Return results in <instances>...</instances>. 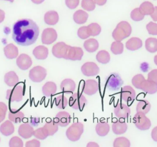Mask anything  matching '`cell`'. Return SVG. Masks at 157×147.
Segmentation results:
<instances>
[{
  "mask_svg": "<svg viewBox=\"0 0 157 147\" xmlns=\"http://www.w3.org/2000/svg\"><path fill=\"white\" fill-rule=\"evenodd\" d=\"M39 28L36 23L28 18L19 20L13 27L12 38L17 44L29 46L36 41Z\"/></svg>",
  "mask_w": 157,
  "mask_h": 147,
  "instance_id": "6da1fadb",
  "label": "cell"
},
{
  "mask_svg": "<svg viewBox=\"0 0 157 147\" xmlns=\"http://www.w3.org/2000/svg\"><path fill=\"white\" fill-rule=\"evenodd\" d=\"M132 33V28L127 21H122L119 23L112 32V37L116 41H121L128 37Z\"/></svg>",
  "mask_w": 157,
  "mask_h": 147,
  "instance_id": "7a4b0ae2",
  "label": "cell"
},
{
  "mask_svg": "<svg viewBox=\"0 0 157 147\" xmlns=\"http://www.w3.org/2000/svg\"><path fill=\"white\" fill-rule=\"evenodd\" d=\"M83 125L82 123L77 122L72 124L67 129L66 134L71 141H77L79 140L83 132Z\"/></svg>",
  "mask_w": 157,
  "mask_h": 147,
  "instance_id": "3957f363",
  "label": "cell"
},
{
  "mask_svg": "<svg viewBox=\"0 0 157 147\" xmlns=\"http://www.w3.org/2000/svg\"><path fill=\"white\" fill-rule=\"evenodd\" d=\"M133 121L135 126L141 130H146L150 128L151 123L150 119L146 116V114L137 112L134 116Z\"/></svg>",
  "mask_w": 157,
  "mask_h": 147,
  "instance_id": "277c9868",
  "label": "cell"
},
{
  "mask_svg": "<svg viewBox=\"0 0 157 147\" xmlns=\"http://www.w3.org/2000/svg\"><path fill=\"white\" fill-rule=\"evenodd\" d=\"M86 104V98L80 92L74 93L70 98V106L75 110H82Z\"/></svg>",
  "mask_w": 157,
  "mask_h": 147,
  "instance_id": "5b68a950",
  "label": "cell"
},
{
  "mask_svg": "<svg viewBox=\"0 0 157 147\" xmlns=\"http://www.w3.org/2000/svg\"><path fill=\"white\" fill-rule=\"evenodd\" d=\"M24 95V87L22 85L14 86L13 89L8 90L6 92V99L10 102H20L22 101Z\"/></svg>",
  "mask_w": 157,
  "mask_h": 147,
  "instance_id": "8992f818",
  "label": "cell"
},
{
  "mask_svg": "<svg viewBox=\"0 0 157 147\" xmlns=\"http://www.w3.org/2000/svg\"><path fill=\"white\" fill-rule=\"evenodd\" d=\"M123 83V81L118 74H111L106 79L105 86L111 91H117L120 89Z\"/></svg>",
  "mask_w": 157,
  "mask_h": 147,
  "instance_id": "52a82bcc",
  "label": "cell"
},
{
  "mask_svg": "<svg viewBox=\"0 0 157 147\" xmlns=\"http://www.w3.org/2000/svg\"><path fill=\"white\" fill-rule=\"evenodd\" d=\"M47 76L46 69L42 66H36L29 71V77L30 79L35 83L43 81Z\"/></svg>",
  "mask_w": 157,
  "mask_h": 147,
  "instance_id": "ba28073f",
  "label": "cell"
},
{
  "mask_svg": "<svg viewBox=\"0 0 157 147\" xmlns=\"http://www.w3.org/2000/svg\"><path fill=\"white\" fill-rule=\"evenodd\" d=\"M70 46L66 44L64 42H59L53 46L52 52L53 55L57 58L65 59L68 52Z\"/></svg>",
  "mask_w": 157,
  "mask_h": 147,
  "instance_id": "9c48e42d",
  "label": "cell"
},
{
  "mask_svg": "<svg viewBox=\"0 0 157 147\" xmlns=\"http://www.w3.org/2000/svg\"><path fill=\"white\" fill-rule=\"evenodd\" d=\"M98 84L93 79H88L85 81L82 86V91L88 96H92L98 90Z\"/></svg>",
  "mask_w": 157,
  "mask_h": 147,
  "instance_id": "30bf717a",
  "label": "cell"
},
{
  "mask_svg": "<svg viewBox=\"0 0 157 147\" xmlns=\"http://www.w3.org/2000/svg\"><path fill=\"white\" fill-rule=\"evenodd\" d=\"M58 35L54 29L48 28L45 29L42 33V41L44 44H51L57 39Z\"/></svg>",
  "mask_w": 157,
  "mask_h": 147,
  "instance_id": "8fae6325",
  "label": "cell"
},
{
  "mask_svg": "<svg viewBox=\"0 0 157 147\" xmlns=\"http://www.w3.org/2000/svg\"><path fill=\"white\" fill-rule=\"evenodd\" d=\"M114 114L118 119H126L131 115V109L127 105L120 102L116 106L114 109Z\"/></svg>",
  "mask_w": 157,
  "mask_h": 147,
  "instance_id": "7c38bea8",
  "label": "cell"
},
{
  "mask_svg": "<svg viewBox=\"0 0 157 147\" xmlns=\"http://www.w3.org/2000/svg\"><path fill=\"white\" fill-rule=\"evenodd\" d=\"M81 71L86 77L96 76L99 73L100 69L94 62H86L81 67Z\"/></svg>",
  "mask_w": 157,
  "mask_h": 147,
  "instance_id": "4fadbf2b",
  "label": "cell"
},
{
  "mask_svg": "<svg viewBox=\"0 0 157 147\" xmlns=\"http://www.w3.org/2000/svg\"><path fill=\"white\" fill-rule=\"evenodd\" d=\"M83 55V51L80 47L70 46L65 59L73 61L81 60Z\"/></svg>",
  "mask_w": 157,
  "mask_h": 147,
  "instance_id": "5bb4252c",
  "label": "cell"
},
{
  "mask_svg": "<svg viewBox=\"0 0 157 147\" xmlns=\"http://www.w3.org/2000/svg\"><path fill=\"white\" fill-rule=\"evenodd\" d=\"M16 64L19 68L22 70H27L33 65V60L31 57L25 54L19 55L16 60Z\"/></svg>",
  "mask_w": 157,
  "mask_h": 147,
  "instance_id": "9a60e30c",
  "label": "cell"
},
{
  "mask_svg": "<svg viewBox=\"0 0 157 147\" xmlns=\"http://www.w3.org/2000/svg\"><path fill=\"white\" fill-rule=\"evenodd\" d=\"M120 96L122 100L125 102H132L136 97V92L131 86H125L122 88Z\"/></svg>",
  "mask_w": 157,
  "mask_h": 147,
  "instance_id": "2e32d148",
  "label": "cell"
},
{
  "mask_svg": "<svg viewBox=\"0 0 157 147\" xmlns=\"http://www.w3.org/2000/svg\"><path fill=\"white\" fill-rule=\"evenodd\" d=\"M18 133L21 138L27 139L33 135L34 129L31 124L24 123L19 126Z\"/></svg>",
  "mask_w": 157,
  "mask_h": 147,
  "instance_id": "e0dca14e",
  "label": "cell"
},
{
  "mask_svg": "<svg viewBox=\"0 0 157 147\" xmlns=\"http://www.w3.org/2000/svg\"><path fill=\"white\" fill-rule=\"evenodd\" d=\"M55 121L59 126L65 127L70 123L71 117L67 111H60L56 115Z\"/></svg>",
  "mask_w": 157,
  "mask_h": 147,
  "instance_id": "ac0fdd59",
  "label": "cell"
},
{
  "mask_svg": "<svg viewBox=\"0 0 157 147\" xmlns=\"http://www.w3.org/2000/svg\"><path fill=\"white\" fill-rule=\"evenodd\" d=\"M140 90L149 94H154L157 92V84L150 80L145 79L141 85Z\"/></svg>",
  "mask_w": 157,
  "mask_h": 147,
  "instance_id": "d6986e66",
  "label": "cell"
},
{
  "mask_svg": "<svg viewBox=\"0 0 157 147\" xmlns=\"http://www.w3.org/2000/svg\"><path fill=\"white\" fill-rule=\"evenodd\" d=\"M76 84L73 80L71 79H65L60 84V89L62 92L65 93H72L74 92Z\"/></svg>",
  "mask_w": 157,
  "mask_h": 147,
  "instance_id": "ffe728a7",
  "label": "cell"
},
{
  "mask_svg": "<svg viewBox=\"0 0 157 147\" xmlns=\"http://www.w3.org/2000/svg\"><path fill=\"white\" fill-rule=\"evenodd\" d=\"M143 46V43L138 37H132L125 43V47L127 50L131 51H136L140 49Z\"/></svg>",
  "mask_w": 157,
  "mask_h": 147,
  "instance_id": "44dd1931",
  "label": "cell"
},
{
  "mask_svg": "<svg viewBox=\"0 0 157 147\" xmlns=\"http://www.w3.org/2000/svg\"><path fill=\"white\" fill-rule=\"evenodd\" d=\"M5 56L9 59H15L19 55V50L13 44H9L4 48Z\"/></svg>",
  "mask_w": 157,
  "mask_h": 147,
  "instance_id": "7402d4cb",
  "label": "cell"
},
{
  "mask_svg": "<svg viewBox=\"0 0 157 147\" xmlns=\"http://www.w3.org/2000/svg\"><path fill=\"white\" fill-rule=\"evenodd\" d=\"M112 131L115 134H122L126 132L128 129L127 124L124 121L117 120L112 124Z\"/></svg>",
  "mask_w": 157,
  "mask_h": 147,
  "instance_id": "603a6c76",
  "label": "cell"
},
{
  "mask_svg": "<svg viewBox=\"0 0 157 147\" xmlns=\"http://www.w3.org/2000/svg\"><path fill=\"white\" fill-rule=\"evenodd\" d=\"M56 90L57 86L55 83L53 82H47L43 86L42 92L44 96L50 97L56 94Z\"/></svg>",
  "mask_w": 157,
  "mask_h": 147,
  "instance_id": "cb8c5ba5",
  "label": "cell"
},
{
  "mask_svg": "<svg viewBox=\"0 0 157 147\" xmlns=\"http://www.w3.org/2000/svg\"><path fill=\"white\" fill-rule=\"evenodd\" d=\"M44 20L47 24L50 25H54L59 21V15L54 10L48 11L44 14Z\"/></svg>",
  "mask_w": 157,
  "mask_h": 147,
  "instance_id": "d4e9b609",
  "label": "cell"
},
{
  "mask_svg": "<svg viewBox=\"0 0 157 147\" xmlns=\"http://www.w3.org/2000/svg\"><path fill=\"white\" fill-rule=\"evenodd\" d=\"M33 55L37 59H46L48 55V50L45 46H37L33 51Z\"/></svg>",
  "mask_w": 157,
  "mask_h": 147,
  "instance_id": "484cf974",
  "label": "cell"
},
{
  "mask_svg": "<svg viewBox=\"0 0 157 147\" xmlns=\"http://www.w3.org/2000/svg\"><path fill=\"white\" fill-rule=\"evenodd\" d=\"M110 130V126L106 121H100L96 126V132L101 137L106 136Z\"/></svg>",
  "mask_w": 157,
  "mask_h": 147,
  "instance_id": "4316f807",
  "label": "cell"
},
{
  "mask_svg": "<svg viewBox=\"0 0 157 147\" xmlns=\"http://www.w3.org/2000/svg\"><path fill=\"white\" fill-rule=\"evenodd\" d=\"M0 132L4 136H9L14 133V126L11 121L7 120L0 126Z\"/></svg>",
  "mask_w": 157,
  "mask_h": 147,
  "instance_id": "83f0119b",
  "label": "cell"
},
{
  "mask_svg": "<svg viewBox=\"0 0 157 147\" xmlns=\"http://www.w3.org/2000/svg\"><path fill=\"white\" fill-rule=\"evenodd\" d=\"M4 81L8 86L14 87L19 83V77L14 71H10L5 74Z\"/></svg>",
  "mask_w": 157,
  "mask_h": 147,
  "instance_id": "f1b7e54d",
  "label": "cell"
},
{
  "mask_svg": "<svg viewBox=\"0 0 157 147\" xmlns=\"http://www.w3.org/2000/svg\"><path fill=\"white\" fill-rule=\"evenodd\" d=\"M8 118L12 122L14 123H19L24 119V115L22 111L13 109L9 111Z\"/></svg>",
  "mask_w": 157,
  "mask_h": 147,
  "instance_id": "f546056e",
  "label": "cell"
},
{
  "mask_svg": "<svg viewBox=\"0 0 157 147\" xmlns=\"http://www.w3.org/2000/svg\"><path fill=\"white\" fill-rule=\"evenodd\" d=\"M88 14L82 10H78L74 13L73 19L74 22L78 24H85L88 20Z\"/></svg>",
  "mask_w": 157,
  "mask_h": 147,
  "instance_id": "4dcf8cb0",
  "label": "cell"
},
{
  "mask_svg": "<svg viewBox=\"0 0 157 147\" xmlns=\"http://www.w3.org/2000/svg\"><path fill=\"white\" fill-rule=\"evenodd\" d=\"M83 47L88 52H94L98 50L99 43L96 39H89L84 42Z\"/></svg>",
  "mask_w": 157,
  "mask_h": 147,
  "instance_id": "1f68e13d",
  "label": "cell"
},
{
  "mask_svg": "<svg viewBox=\"0 0 157 147\" xmlns=\"http://www.w3.org/2000/svg\"><path fill=\"white\" fill-rule=\"evenodd\" d=\"M144 16L151 15L154 11V6L151 2L144 1L139 8Z\"/></svg>",
  "mask_w": 157,
  "mask_h": 147,
  "instance_id": "d6a6232c",
  "label": "cell"
},
{
  "mask_svg": "<svg viewBox=\"0 0 157 147\" xmlns=\"http://www.w3.org/2000/svg\"><path fill=\"white\" fill-rule=\"evenodd\" d=\"M58 126L59 125L56 123L55 120H51L49 122H47L43 127L46 129L48 136H53L58 132Z\"/></svg>",
  "mask_w": 157,
  "mask_h": 147,
  "instance_id": "836d02e7",
  "label": "cell"
},
{
  "mask_svg": "<svg viewBox=\"0 0 157 147\" xmlns=\"http://www.w3.org/2000/svg\"><path fill=\"white\" fill-rule=\"evenodd\" d=\"M145 47L148 52L154 53L157 51V39L150 37L145 41Z\"/></svg>",
  "mask_w": 157,
  "mask_h": 147,
  "instance_id": "e575fe53",
  "label": "cell"
},
{
  "mask_svg": "<svg viewBox=\"0 0 157 147\" xmlns=\"http://www.w3.org/2000/svg\"><path fill=\"white\" fill-rule=\"evenodd\" d=\"M136 111L147 114L151 109L150 103L145 100L139 101L136 106Z\"/></svg>",
  "mask_w": 157,
  "mask_h": 147,
  "instance_id": "d590c367",
  "label": "cell"
},
{
  "mask_svg": "<svg viewBox=\"0 0 157 147\" xmlns=\"http://www.w3.org/2000/svg\"><path fill=\"white\" fill-rule=\"evenodd\" d=\"M96 60L98 62L101 64H107L111 60L109 53L105 50L99 51L96 55Z\"/></svg>",
  "mask_w": 157,
  "mask_h": 147,
  "instance_id": "8d00e7d4",
  "label": "cell"
},
{
  "mask_svg": "<svg viewBox=\"0 0 157 147\" xmlns=\"http://www.w3.org/2000/svg\"><path fill=\"white\" fill-rule=\"evenodd\" d=\"M88 33L90 36H96L101 32V28L97 23H92L87 26Z\"/></svg>",
  "mask_w": 157,
  "mask_h": 147,
  "instance_id": "74e56055",
  "label": "cell"
},
{
  "mask_svg": "<svg viewBox=\"0 0 157 147\" xmlns=\"http://www.w3.org/2000/svg\"><path fill=\"white\" fill-rule=\"evenodd\" d=\"M111 51L115 55H120L123 52L124 45L121 41H114L111 44Z\"/></svg>",
  "mask_w": 157,
  "mask_h": 147,
  "instance_id": "f35d334b",
  "label": "cell"
},
{
  "mask_svg": "<svg viewBox=\"0 0 157 147\" xmlns=\"http://www.w3.org/2000/svg\"><path fill=\"white\" fill-rule=\"evenodd\" d=\"M131 143L129 140L124 137H120L116 138L113 142L114 147H129Z\"/></svg>",
  "mask_w": 157,
  "mask_h": 147,
  "instance_id": "ab89813d",
  "label": "cell"
},
{
  "mask_svg": "<svg viewBox=\"0 0 157 147\" xmlns=\"http://www.w3.org/2000/svg\"><path fill=\"white\" fill-rule=\"evenodd\" d=\"M56 104L59 109H63L68 104V100L64 95L60 94L56 97Z\"/></svg>",
  "mask_w": 157,
  "mask_h": 147,
  "instance_id": "60d3db41",
  "label": "cell"
},
{
  "mask_svg": "<svg viewBox=\"0 0 157 147\" xmlns=\"http://www.w3.org/2000/svg\"><path fill=\"white\" fill-rule=\"evenodd\" d=\"M81 6L85 10L91 12L96 8V3L94 0H82Z\"/></svg>",
  "mask_w": 157,
  "mask_h": 147,
  "instance_id": "b9f144b4",
  "label": "cell"
},
{
  "mask_svg": "<svg viewBox=\"0 0 157 147\" xmlns=\"http://www.w3.org/2000/svg\"><path fill=\"white\" fill-rule=\"evenodd\" d=\"M131 18L135 21H140L143 20L144 17V15L143 14L139 8H135L132 10L130 14Z\"/></svg>",
  "mask_w": 157,
  "mask_h": 147,
  "instance_id": "7bdbcfd3",
  "label": "cell"
},
{
  "mask_svg": "<svg viewBox=\"0 0 157 147\" xmlns=\"http://www.w3.org/2000/svg\"><path fill=\"white\" fill-rule=\"evenodd\" d=\"M145 79H146L142 74H137L135 75L132 78V83L134 87H136L138 89H140L141 85Z\"/></svg>",
  "mask_w": 157,
  "mask_h": 147,
  "instance_id": "ee69618b",
  "label": "cell"
},
{
  "mask_svg": "<svg viewBox=\"0 0 157 147\" xmlns=\"http://www.w3.org/2000/svg\"><path fill=\"white\" fill-rule=\"evenodd\" d=\"M33 136L37 139L44 140L48 136V134L46 129L44 127H42L40 128L37 129L36 130H34Z\"/></svg>",
  "mask_w": 157,
  "mask_h": 147,
  "instance_id": "f6af8a7d",
  "label": "cell"
},
{
  "mask_svg": "<svg viewBox=\"0 0 157 147\" xmlns=\"http://www.w3.org/2000/svg\"><path fill=\"white\" fill-rule=\"evenodd\" d=\"M9 145L10 147H23L24 145L23 141L19 137L14 136L10 138Z\"/></svg>",
  "mask_w": 157,
  "mask_h": 147,
  "instance_id": "bcb514c9",
  "label": "cell"
},
{
  "mask_svg": "<svg viewBox=\"0 0 157 147\" xmlns=\"http://www.w3.org/2000/svg\"><path fill=\"white\" fill-rule=\"evenodd\" d=\"M146 29L150 35H157V24L154 22H150L146 25Z\"/></svg>",
  "mask_w": 157,
  "mask_h": 147,
  "instance_id": "7dc6e473",
  "label": "cell"
},
{
  "mask_svg": "<svg viewBox=\"0 0 157 147\" xmlns=\"http://www.w3.org/2000/svg\"><path fill=\"white\" fill-rule=\"evenodd\" d=\"M78 36L81 39H88L90 35H89L86 26H83L79 28L77 32Z\"/></svg>",
  "mask_w": 157,
  "mask_h": 147,
  "instance_id": "c3c4849f",
  "label": "cell"
},
{
  "mask_svg": "<svg viewBox=\"0 0 157 147\" xmlns=\"http://www.w3.org/2000/svg\"><path fill=\"white\" fill-rule=\"evenodd\" d=\"M8 107L5 103L0 102V123L5 119Z\"/></svg>",
  "mask_w": 157,
  "mask_h": 147,
  "instance_id": "681fc988",
  "label": "cell"
},
{
  "mask_svg": "<svg viewBox=\"0 0 157 147\" xmlns=\"http://www.w3.org/2000/svg\"><path fill=\"white\" fill-rule=\"evenodd\" d=\"M79 0H65L66 6L71 9H75L78 6Z\"/></svg>",
  "mask_w": 157,
  "mask_h": 147,
  "instance_id": "f907efd6",
  "label": "cell"
},
{
  "mask_svg": "<svg viewBox=\"0 0 157 147\" xmlns=\"http://www.w3.org/2000/svg\"><path fill=\"white\" fill-rule=\"evenodd\" d=\"M147 79L157 84V69H154L148 74Z\"/></svg>",
  "mask_w": 157,
  "mask_h": 147,
  "instance_id": "816d5d0a",
  "label": "cell"
},
{
  "mask_svg": "<svg viewBox=\"0 0 157 147\" xmlns=\"http://www.w3.org/2000/svg\"><path fill=\"white\" fill-rule=\"evenodd\" d=\"M40 146V142L36 139H33L31 141L26 142V147H39Z\"/></svg>",
  "mask_w": 157,
  "mask_h": 147,
  "instance_id": "f5cc1de1",
  "label": "cell"
},
{
  "mask_svg": "<svg viewBox=\"0 0 157 147\" xmlns=\"http://www.w3.org/2000/svg\"><path fill=\"white\" fill-rule=\"evenodd\" d=\"M31 125L33 126H37L40 124V119L38 117L32 118L31 119Z\"/></svg>",
  "mask_w": 157,
  "mask_h": 147,
  "instance_id": "db71d44e",
  "label": "cell"
},
{
  "mask_svg": "<svg viewBox=\"0 0 157 147\" xmlns=\"http://www.w3.org/2000/svg\"><path fill=\"white\" fill-rule=\"evenodd\" d=\"M151 138L155 142H157V126H155L151 131Z\"/></svg>",
  "mask_w": 157,
  "mask_h": 147,
  "instance_id": "11a10c76",
  "label": "cell"
},
{
  "mask_svg": "<svg viewBox=\"0 0 157 147\" xmlns=\"http://www.w3.org/2000/svg\"><path fill=\"white\" fill-rule=\"evenodd\" d=\"M150 16L154 21H157V6L154 7V11Z\"/></svg>",
  "mask_w": 157,
  "mask_h": 147,
  "instance_id": "9f6ffc18",
  "label": "cell"
},
{
  "mask_svg": "<svg viewBox=\"0 0 157 147\" xmlns=\"http://www.w3.org/2000/svg\"><path fill=\"white\" fill-rule=\"evenodd\" d=\"M96 4L98 5L99 6H103L106 4L107 0H94Z\"/></svg>",
  "mask_w": 157,
  "mask_h": 147,
  "instance_id": "6f0895ef",
  "label": "cell"
},
{
  "mask_svg": "<svg viewBox=\"0 0 157 147\" xmlns=\"http://www.w3.org/2000/svg\"><path fill=\"white\" fill-rule=\"evenodd\" d=\"M5 12L0 9V24L3 22L5 19Z\"/></svg>",
  "mask_w": 157,
  "mask_h": 147,
  "instance_id": "680465c9",
  "label": "cell"
},
{
  "mask_svg": "<svg viewBox=\"0 0 157 147\" xmlns=\"http://www.w3.org/2000/svg\"><path fill=\"white\" fill-rule=\"evenodd\" d=\"M87 147H99V145L97 144L96 143H95V142H89L88 145H87Z\"/></svg>",
  "mask_w": 157,
  "mask_h": 147,
  "instance_id": "91938a15",
  "label": "cell"
},
{
  "mask_svg": "<svg viewBox=\"0 0 157 147\" xmlns=\"http://www.w3.org/2000/svg\"><path fill=\"white\" fill-rule=\"evenodd\" d=\"M31 1L34 4H42V2H43L44 0H31Z\"/></svg>",
  "mask_w": 157,
  "mask_h": 147,
  "instance_id": "94428289",
  "label": "cell"
},
{
  "mask_svg": "<svg viewBox=\"0 0 157 147\" xmlns=\"http://www.w3.org/2000/svg\"><path fill=\"white\" fill-rule=\"evenodd\" d=\"M154 63L155 64H156L157 66V55L155 56L154 57Z\"/></svg>",
  "mask_w": 157,
  "mask_h": 147,
  "instance_id": "6125c7cd",
  "label": "cell"
},
{
  "mask_svg": "<svg viewBox=\"0 0 157 147\" xmlns=\"http://www.w3.org/2000/svg\"><path fill=\"white\" fill-rule=\"evenodd\" d=\"M5 1H9L11 2H13L14 1V0H5Z\"/></svg>",
  "mask_w": 157,
  "mask_h": 147,
  "instance_id": "be15d7a7",
  "label": "cell"
},
{
  "mask_svg": "<svg viewBox=\"0 0 157 147\" xmlns=\"http://www.w3.org/2000/svg\"><path fill=\"white\" fill-rule=\"evenodd\" d=\"M0 140H1V139H0Z\"/></svg>",
  "mask_w": 157,
  "mask_h": 147,
  "instance_id": "e7e4bbea",
  "label": "cell"
}]
</instances>
